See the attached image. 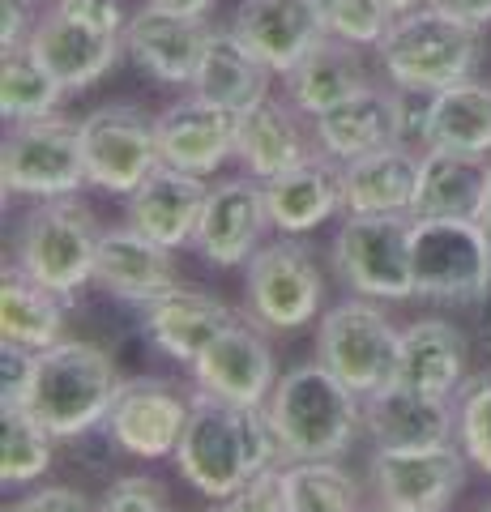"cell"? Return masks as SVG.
Here are the masks:
<instances>
[{
  "mask_svg": "<svg viewBox=\"0 0 491 512\" xmlns=\"http://www.w3.org/2000/svg\"><path fill=\"white\" fill-rule=\"evenodd\" d=\"M423 154L410 146H385L342 163L346 210L342 214H410L419 192Z\"/></svg>",
  "mask_w": 491,
  "mask_h": 512,
  "instance_id": "4316f807",
  "label": "cell"
},
{
  "mask_svg": "<svg viewBox=\"0 0 491 512\" xmlns=\"http://www.w3.org/2000/svg\"><path fill=\"white\" fill-rule=\"evenodd\" d=\"M26 47L65 90H86L116 69V60L124 52V35L99 30L52 5L35 22V30H30Z\"/></svg>",
  "mask_w": 491,
  "mask_h": 512,
  "instance_id": "e0dca14e",
  "label": "cell"
},
{
  "mask_svg": "<svg viewBox=\"0 0 491 512\" xmlns=\"http://www.w3.org/2000/svg\"><path fill=\"white\" fill-rule=\"evenodd\" d=\"M308 141L299 133V124L291 116V107H282L274 99H265L257 107H248L235 120V158L248 167L252 180H274L287 167H295L299 158H308Z\"/></svg>",
  "mask_w": 491,
  "mask_h": 512,
  "instance_id": "4dcf8cb0",
  "label": "cell"
},
{
  "mask_svg": "<svg viewBox=\"0 0 491 512\" xmlns=\"http://www.w3.org/2000/svg\"><path fill=\"white\" fill-rule=\"evenodd\" d=\"M287 466H265L261 474H252L248 483L227 495L223 512H291L287 508Z\"/></svg>",
  "mask_w": 491,
  "mask_h": 512,
  "instance_id": "ab89813d",
  "label": "cell"
},
{
  "mask_svg": "<svg viewBox=\"0 0 491 512\" xmlns=\"http://www.w3.org/2000/svg\"><path fill=\"white\" fill-rule=\"evenodd\" d=\"M210 512H223V508H210Z\"/></svg>",
  "mask_w": 491,
  "mask_h": 512,
  "instance_id": "db71d44e",
  "label": "cell"
},
{
  "mask_svg": "<svg viewBox=\"0 0 491 512\" xmlns=\"http://www.w3.org/2000/svg\"><path fill=\"white\" fill-rule=\"evenodd\" d=\"M427 5H436L440 13H449V18L466 22L474 30L491 26V0H427Z\"/></svg>",
  "mask_w": 491,
  "mask_h": 512,
  "instance_id": "f6af8a7d",
  "label": "cell"
},
{
  "mask_svg": "<svg viewBox=\"0 0 491 512\" xmlns=\"http://www.w3.org/2000/svg\"><path fill=\"white\" fill-rule=\"evenodd\" d=\"M363 86H372V82H368V73H363L359 47L342 43V39H325L316 52H308L287 73V94L304 116H321V111L359 94Z\"/></svg>",
  "mask_w": 491,
  "mask_h": 512,
  "instance_id": "1f68e13d",
  "label": "cell"
},
{
  "mask_svg": "<svg viewBox=\"0 0 491 512\" xmlns=\"http://www.w3.org/2000/svg\"><path fill=\"white\" fill-rule=\"evenodd\" d=\"M99 512H171L167 487L150 474H120L103 495Z\"/></svg>",
  "mask_w": 491,
  "mask_h": 512,
  "instance_id": "f35d334b",
  "label": "cell"
},
{
  "mask_svg": "<svg viewBox=\"0 0 491 512\" xmlns=\"http://www.w3.org/2000/svg\"><path fill=\"white\" fill-rule=\"evenodd\" d=\"M99 239H103V227L77 197L39 201L22 218L18 239H13V265L30 282L56 291L60 299H73L86 282H94Z\"/></svg>",
  "mask_w": 491,
  "mask_h": 512,
  "instance_id": "5b68a950",
  "label": "cell"
},
{
  "mask_svg": "<svg viewBox=\"0 0 491 512\" xmlns=\"http://www.w3.org/2000/svg\"><path fill=\"white\" fill-rule=\"evenodd\" d=\"M423 150L445 154H491V86L487 82H457L427 99V137Z\"/></svg>",
  "mask_w": 491,
  "mask_h": 512,
  "instance_id": "f546056e",
  "label": "cell"
},
{
  "mask_svg": "<svg viewBox=\"0 0 491 512\" xmlns=\"http://www.w3.org/2000/svg\"><path fill=\"white\" fill-rule=\"evenodd\" d=\"M154 5H163L171 13H184V18H205V13L214 9V0H154Z\"/></svg>",
  "mask_w": 491,
  "mask_h": 512,
  "instance_id": "bcb514c9",
  "label": "cell"
},
{
  "mask_svg": "<svg viewBox=\"0 0 491 512\" xmlns=\"http://www.w3.org/2000/svg\"><path fill=\"white\" fill-rule=\"evenodd\" d=\"M231 30L269 73L282 77L329 39L316 0H240Z\"/></svg>",
  "mask_w": 491,
  "mask_h": 512,
  "instance_id": "ac0fdd59",
  "label": "cell"
},
{
  "mask_svg": "<svg viewBox=\"0 0 491 512\" xmlns=\"http://www.w3.org/2000/svg\"><path fill=\"white\" fill-rule=\"evenodd\" d=\"M56 9L73 13V18H82L99 30H112V35H124V26H129V13H124V0H60Z\"/></svg>",
  "mask_w": 491,
  "mask_h": 512,
  "instance_id": "7bdbcfd3",
  "label": "cell"
},
{
  "mask_svg": "<svg viewBox=\"0 0 491 512\" xmlns=\"http://www.w3.org/2000/svg\"><path fill=\"white\" fill-rule=\"evenodd\" d=\"M265 205L269 222L282 235H308L325 227L338 210H346V188H342V163L321 154L299 158L274 180H265Z\"/></svg>",
  "mask_w": 491,
  "mask_h": 512,
  "instance_id": "7402d4cb",
  "label": "cell"
},
{
  "mask_svg": "<svg viewBox=\"0 0 491 512\" xmlns=\"http://www.w3.org/2000/svg\"><path fill=\"white\" fill-rule=\"evenodd\" d=\"M376 56L393 90L432 99L457 82H470L479 64V30L440 13L436 5H419L393 18L385 39L376 43Z\"/></svg>",
  "mask_w": 491,
  "mask_h": 512,
  "instance_id": "277c9868",
  "label": "cell"
},
{
  "mask_svg": "<svg viewBox=\"0 0 491 512\" xmlns=\"http://www.w3.org/2000/svg\"><path fill=\"white\" fill-rule=\"evenodd\" d=\"M398 350L402 329H393V320L363 295L342 299L316 325V359L359 397L398 380Z\"/></svg>",
  "mask_w": 491,
  "mask_h": 512,
  "instance_id": "9c48e42d",
  "label": "cell"
},
{
  "mask_svg": "<svg viewBox=\"0 0 491 512\" xmlns=\"http://www.w3.org/2000/svg\"><path fill=\"white\" fill-rule=\"evenodd\" d=\"M94 282H99L112 299L150 308L154 299H163L171 286L180 282V274H176V256H171V248L154 244V239L141 235L137 227H112L99 239Z\"/></svg>",
  "mask_w": 491,
  "mask_h": 512,
  "instance_id": "44dd1931",
  "label": "cell"
},
{
  "mask_svg": "<svg viewBox=\"0 0 491 512\" xmlns=\"http://www.w3.org/2000/svg\"><path fill=\"white\" fill-rule=\"evenodd\" d=\"M282 474L291 512H363L359 483L338 461H291Z\"/></svg>",
  "mask_w": 491,
  "mask_h": 512,
  "instance_id": "d590c367",
  "label": "cell"
},
{
  "mask_svg": "<svg viewBox=\"0 0 491 512\" xmlns=\"http://www.w3.org/2000/svg\"><path fill=\"white\" fill-rule=\"evenodd\" d=\"M410 265L427 303L474 308L491 299V239L479 218H415Z\"/></svg>",
  "mask_w": 491,
  "mask_h": 512,
  "instance_id": "8992f818",
  "label": "cell"
},
{
  "mask_svg": "<svg viewBox=\"0 0 491 512\" xmlns=\"http://www.w3.org/2000/svg\"><path fill=\"white\" fill-rule=\"evenodd\" d=\"M65 94L69 90L30 56V47H9L5 60H0V111H5V120L22 124L56 116Z\"/></svg>",
  "mask_w": 491,
  "mask_h": 512,
  "instance_id": "836d02e7",
  "label": "cell"
},
{
  "mask_svg": "<svg viewBox=\"0 0 491 512\" xmlns=\"http://www.w3.org/2000/svg\"><path fill=\"white\" fill-rule=\"evenodd\" d=\"M188 372H193L201 393H214L223 402L248 406V410H265L269 393L278 384L274 350H269L257 320H244V316L218 333Z\"/></svg>",
  "mask_w": 491,
  "mask_h": 512,
  "instance_id": "4fadbf2b",
  "label": "cell"
},
{
  "mask_svg": "<svg viewBox=\"0 0 491 512\" xmlns=\"http://www.w3.org/2000/svg\"><path fill=\"white\" fill-rule=\"evenodd\" d=\"M398 111H402V94L385 90V86H363L351 99H342L338 107L312 116L316 128V146L338 163H355V158L385 150V146H402V128H398Z\"/></svg>",
  "mask_w": 491,
  "mask_h": 512,
  "instance_id": "cb8c5ba5",
  "label": "cell"
},
{
  "mask_svg": "<svg viewBox=\"0 0 491 512\" xmlns=\"http://www.w3.org/2000/svg\"><path fill=\"white\" fill-rule=\"evenodd\" d=\"M483 350H487V359H491V320L483 325Z\"/></svg>",
  "mask_w": 491,
  "mask_h": 512,
  "instance_id": "681fc988",
  "label": "cell"
},
{
  "mask_svg": "<svg viewBox=\"0 0 491 512\" xmlns=\"http://www.w3.org/2000/svg\"><path fill=\"white\" fill-rule=\"evenodd\" d=\"M244 303L248 320L274 333H295L316 320L325 303V274L312 248L299 235H282L261 244L244 265Z\"/></svg>",
  "mask_w": 491,
  "mask_h": 512,
  "instance_id": "ba28073f",
  "label": "cell"
},
{
  "mask_svg": "<svg viewBox=\"0 0 491 512\" xmlns=\"http://www.w3.org/2000/svg\"><path fill=\"white\" fill-rule=\"evenodd\" d=\"M479 222H483V231L491 239V175H487V197H483V210H479Z\"/></svg>",
  "mask_w": 491,
  "mask_h": 512,
  "instance_id": "7dc6e473",
  "label": "cell"
},
{
  "mask_svg": "<svg viewBox=\"0 0 491 512\" xmlns=\"http://www.w3.org/2000/svg\"><path fill=\"white\" fill-rule=\"evenodd\" d=\"M205 197H210L205 175H193V171H180V167L163 163L158 171H150V180L129 197V227L150 235L154 244L180 252L184 244L197 239Z\"/></svg>",
  "mask_w": 491,
  "mask_h": 512,
  "instance_id": "d4e9b609",
  "label": "cell"
},
{
  "mask_svg": "<svg viewBox=\"0 0 491 512\" xmlns=\"http://www.w3.org/2000/svg\"><path fill=\"white\" fill-rule=\"evenodd\" d=\"M410 214H346L334 235L338 278L363 299L402 303L415 295V265H410Z\"/></svg>",
  "mask_w": 491,
  "mask_h": 512,
  "instance_id": "30bf717a",
  "label": "cell"
},
{
  "mask_svg": "<svg viewBox=\"0 0 491 512\" xmlns=\"http://www.w3.org/2000/svg\"><path fill=\"white\" fill-rule=\"evenodd\" d=\"M171 461L197 495H210V500L223 504L252 474L282 461V448L265 410L231 406L214 393H197Z\"/></svg>",
  "mask_w": 491,
  "mask_h": 512,
  "instance_id": "6da1fadb",
  "label": "cell"
},
{
  "mask_svg": "<svg viewBox=\"0 0 491 512\" xmlns=\"http://www.w3.org/2000/svg\"><path fill=\"white\" fill-rule=\"evenodd\" d=\"M380 512H427V508H393V504H385Z\"/></svg>",
  "mask_w": 491,
  "mask_h": 512,
  "instance_id": "f907efd6",
  "label": "cell"
},
{
  "mask_svg": "<svg viewBox=\"0 0 491 512\" xmlns=\"http://www.w3.org/2000/svg\"><path fill=\"white\" fill-rule=\"evenodd\" d=\"M316 5L325 18V35L355 47H376L398 18L389 0H316Z\"/></svg>",
  "mask_w": 491,
  "mask_h": 512,
  "instance_id": "8d00e7d4",
  "label": "cell"
},
{
  "mask_svg": "<svg viewBox=\"0 0 491 512\" xmlns=\"http://www.w3.org/2000/svg\"><path fill=\"white\" fill-rule=\"evenodd\" d=\"M56 436L26 406L0 410V483L26 487L52 470Z\"/></svg>",
  "mask_w": 491,
  "mask_h": 512,
  "instance_id": "e575fe53",
  "label": "cell"
},
{
  "mask_svg": "<svg viewBox=\"0 0 491 512\" xmlns=\"http://www.w3.org/2000/svg\"><path fill=\"white\" fill-rule=\"evenodd\" d=\"M457 444L466 448L470 466L491 478V376L466 380L457 393Z\"/></svg>",
  "mask_w": 491,
  "mask_h": 512,
  "instance_id": "74e56055",
  "label": "cell"
},
{
  "mask_svg": "<svg viewBox=\"0 0 491 512\" xmlns=\"http://www.w3.org/2000/svg\"><path fill=\"white\" fill-rule=\"evenodd\" d=\"M35 355H39V350H26L18 342L0 346V410L26 406L30 376H35Z\"/></svg>",
  "mask_w": 491,
  "mask_h": 512,
  "instance_id": "60d3db41",
  "label": "cell"
},
{
  "mask_svg": "<svg viewBox=\"0 0 491 512\" xmlns=\"http://www.w3.org/2000/svg\"><path fill=\"white\" fill-rule=\"evenodd\" d=\"M205 43H210L205 18H184L154 0L129 13V26H124V52L141 73H150L163 86H193Z\"/></svg>",
  "mask_w": 491,
  "mask_h": 512,
  "instance_id": "9a60e30c",
  "label": "cell"
},
{
  "mask_svg": "<svg viewBox=\"0 0 491 512\" xmlns=\"http://www.w3.org/2000/svg\"><path fill=\"white\" fill-rule=\"evenodd\" d=\"M363 431L376 448H436L457 440V397L385 384L363 397Z\"/></svg>",
  "mask_w": 491,
  "mask_h": 512,
  "instance_id": "d6986e66",
  "label": "cell"
},
{
  "mask_svg": "<svg viewBox=\"0 0 491 512\" xmlns=\"http://www.w3.org/2000/svg\"><path fill=\"white\" fill-rule=\"evenodd\" d=\"M0 184L13 197L35 201L77 197L90 184L82 154V120H65L56 111L43 120L13 124L5 150H0Z\"/></svg>",
  "mask_w": 491,
  "mask_h": 512,
  "instance_id": "52a82bcc",
  "label": "cell"
},
{
  "mask_svg": "<svg viewBox=\"0 0 491 512\" xmlns=\"http://www.w3.org/2000/svg\"><path fill=\"white\" fill-rule=\"evenodd\" d=\"M35 5L39 0H0V43L9 47H26L30 30H35Z\"/></svg>",
  "mask_w": 491,
  "mask_h": 512,
  "instance_id": "ee69618b",
  "label": "cell"
},
{
  "mask_svg": "<svg viewBox=\"0 0 491 512\" xmlns=\"http://www.w3.org/2000/svg\"><path fill=\"white\" fill-rule=\"evenodd\" d=\"M188 410H193V397H184L171 380L133 376L120 384L103 431L116 444V453L137 461H163L176 457L180 436L188 427Z\"/></svg>",
  "mask_w": 491,
  "mask_h": 512,
  "instance_id": "7c38bea8",
  "label": "cell"
},
{
  "mask_svg": "<svg viewBox=\"0 0 491 512\" xmlns=\"http://www.w3.org/2000/svg\"><path fill=\"white\" fill-rule=\"evenodd\" d=\"M82 154L90 188L107 197H133L150 180V171L163 167L158 154V128L133 103H103L82 120Z\"/></svg>",
  "mask_w": 491,
  "mask_h": 512,
  "instance_id": "8fae6325",
  "label": "cell"
},
{
  "mask_svg": "<svg viewBox=\"0 0 491 512\" xmlns=\"http://www.w3.org/2000/svg\"><path fill=\"white\" fill-rule=\"evenodd\" d=\"M487 175H491L487 158L423 150L419 192L410 218H479L487 197Z\"/></svg>",
  "mask_w": 491,
  "mask_h": 512,
  "instance_id": "f1b7e54d",
  "label": "cell"
},
{
  "mask_svg": "<svg viewBox=\"0 0 491 512\" xmlns=\"http://www.w3.org/2000/svg\"><path fill=\"white\" fill-rule=\"evenodd\" d=\"M0 338L26 350H47L65 338V299L30 282L18 265L0 278Z\"/></svg>",
  "mask_w": 491,
  "mask_h": 512,
  "instance_id": "d6a6232c",
  "label": "cell"
},
{
  "mask_svg": "<svg viewBox=\"0 0 491 512\" xmlns=\"http://www.w3.org/2000/svg\"><path fill=\"white\" fill-rule=\"evenodd\" d=\"M479 512H491V504H483V508H479Z\"/></svg>",
  "mask_w": 491,
  "mask_h": 512,
  "instance_id": "f5cc1de1",
  "label": "cell"
},
{
  "mask_svg": "<svg viewBox=\"0 0 491 512\" xmlns=\"http://www.w3.org/2000/svg\"><path fill=\"white\" fill-rule=\"evenodd\" d=\"M193 94L244 116L248 107L269 99V69L240 43L235 30H210L201 69L193 77Z\"/></svg>",
  "mask_w": 491,
  "mask_h": 512,
  "instance_id": "83f0119b",
  "label": "cell"
},
{
  "mask_svg": "<svg viewBox=\"0 0 491 512\" xmlns=\"http://www.w3.org/2000/svg\"><path fill=\"white\" fill-rule=\"evenodd\" d=\"M265 227H274L265 205V184L252 180V175L248 180H223L205 197V214L197 222L193 248L201 252L205 265L235 269L252 261V252L261 248Z\"/></svg>",
  "mask_w": 491,
  "mask_h": 512,
  "instance_id": "2e32d148",
  "label": "cell"
},
{
  "mask_svg": "<svg viewBox=\"0 0 491 512\" xmlns=\"http://www.w3.org/2000/svg\"><path fill=\"white\" fill-rule=\"evenodd\" d=\"M5 512H94V504L77 487H39V491L18 495Z\"/></svg>",
  "mask_w": 491,
  "mask_h": 512,
  "instance_id": "b9f144b4",
  "label": "cell"
},
{
  "mask_svg": "<svg viewBox=\"0 0 491 512\" xmlns=\"http://www.w3.org/2000/svg\"><path fill=\"white\" fill-rule=\"evenodd\" d=\"M43 5H60V0H43Z\"/></svg>",
  "mask_w": 491,
  "mask_h": 512,
  "instance_id": "816d5d0a",
  "label": "cell"
},
{
  "mask_svg": "<svg viewBox=\"0 0 491 512\" xmlns=\"http://www.w3.org/2000/svg\"><path fill=\"white\" fill-rule=\"evenodd\" d=\"M265 414L287 461H338L363 427V397L316 359L278 376Z\"/></svg>",
  "mask_w": 491,
  "mask_h": 512,
  "instance_id": "7a4b0ae2",
  "label": "cell"
},
{
  "mask_svg": "<svg viewBox=\"0 0 491 512\" xmlns=\"http://www.w3.org/2000/svg\"><path fill=\"white\" fill-rule=\"evenodd\" d=\"M466 333L445 316H419L415 325L402 329L398 350V384L440 397H457L466 384Z\"/></svg>",
  "mask_w": 491,
  "mask_h": 512,
  "instance_id": "484cf974",
  "label": "cell"
},
{
  "mask_svg": "<svg viewBox=\"0 0 491 512\" xmlns=\"http://www.w3.org/2000/svg\"><path fill=\"white\" fill-rule=\"evenodd\" d=\"M466 448H376L372 453V487L393 508H427L445 512L466 487Z\"/></svg>",
  "mask_w": 491,
  "mask_h": 512,
  "instance_id": "5bb4252c",
  "label": "cell"
},
{
  "mask_svg": "<svg viewBox=\"0 0 491 512\" xmlns=\"http://www.w3.org/2000/svg\"><path fill=\"white\" fill-rule=\"evenodd\" d=\"M235 120H240L235 111L201 99V94H188V99L171 103L154 116L158 154H163L167 167L214 175L235 154Z\"/></svg>",
  "mask_w": 491,
  "mask_h": 512,
  "instance_id": "ffe728a7",
  "label": "cell"
},
{
  "mask_svg": "<svg viewBox=\"0 0 491 512\" xmlns=\"http://www.w3.org/2000/svg\"><path fill=\"white\" fill-rule=\"evenodd\" d=\"M235 320L240 316H235L214 291L193 286V282H176L163 299H154L146 308V325L141 329H146V338L163 350L167 359L193 367L201 350L227 325H235Z\"/></svg>",
  "mask_w": 491,
  "mask_h": 512,
  "instance_id": "603a6c76",
  "label": "cell"
},
{
  "mask_svg": "<svg viewBox=\"0 0 491 512\" xmlns=\"http://www.w3.org/2000/svg\"><path fill=\"white\" fill-rule=\"evenodd\" d=\"M116 355H107L94 342L60 338L35 355L26 410L52 431L56 440H82L107 423L116 393H120Z\"/></svg>",
  "mask_w": 491,
  "mask_h": 512,
  "instance_id": "3957f363",
  "label": "cell"
},
{
  "mask_svg": "<svg viewBox=\"0 0 491 512\" xmlns=\"http://www.w3.org/2000/svg\"><path fill=\"white\" fill-rule=\"evenodd\" d=\"M389 5H393V13H410V9L427 5V0H389Z\"/></svg>",
  "mask_w": 491,
  "mask_h": 512,
  "instance_id": "c3c4849f",
  "label": "cell"
}]
</instances>
